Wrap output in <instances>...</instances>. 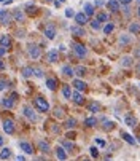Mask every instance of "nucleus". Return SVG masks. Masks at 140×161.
<instances>
[{
    "label": "nucleus",
    "instance_id": "680f3d73",
    "mask_svg": "<svg viewBox=\"0 0 140 161\" xmlns=\"http://www.w3.org/2000/svg\"><path fill=\"white\" fill-rule=\"evenodd\" d=\"M83 161H89V159H83Z\"/></svg>",
    "mask_w": 140,
    "mask_h": 161
},
{
    "label": "nucleus",
    "instance_id": "e2e57ef3",
    "mask_svg": "<svg viewBox=\"0 0 140 161\" xmlns=\"http://www.w3.org/2000/svg\"><path fill=\"white\" fill-rule=\"evenodd\" d=\"M0 2H5V0H0Z\"/></svg>",
    "mask_w": 140,
    "mask_h": 161
},
{
    "label": "nucleus",
    "instance_id": "412c9836",
    "mask_svg": "<svg viewBox=\"0 0 140 161\" xmlns=\"http://www.w3.org/2000/svg\"><path fill=\"white\" fill-rule=\"evenodd\" d=\"M24 18H26V16H24V13H22L21 10H14V11H13V19H14V21L22 22V21H24Z\"/></svg>",
    "mask_w": 140,
    "mask_h": 161
},
{
    "label": "nucleus",
    "instance_id": "0e129e2a",
    "mask_svg": "<svg viewBox=\"0 0 140 161\" xmlns=\"http://www.w3.org/2000/svg\"><path fill=\"white\" fill-rule=\"evenodd\" d=\"M137 2H138V3H140V0H137Z\"/></svg>",
    "mask_w": 140,
    "mask_h": 161
},
{
    "label": "nucleus",
    "instance_id": "c03bdc74",
    "mask_svg": "<svg viewBox=\"0 0 140 161\" xmlns=\"http://www.w3.org/2000/svg\"><path fill=\"white\" fill-rule=\"evenodd\" d=\"M27 13H29V14H34V13H37V7L27 5Z\"/></svg>",
    "mask_w": 140,
    "mask_h": 161
},
{
    "label": "nucleus",
    "instance_id": "a19ab883",
    "mask_svg": "<svg viewBox=\"0 0 140 161\" xmlns=\"http://www.w3.org/2000/svg\"><path fill=\"white\" fill-rule=\"evenodd\" d=\"M54 117H56V118H62V117H64V110L57 107V108L54 110Z\"/></svg>",
    "mask_w": 140,
    "mask_h": 161
},
{
    "label": "nucleus",
    "instance_id": "e433bc0d",
    "mask_svg": "<svg viewBox=\"0 0 140 161\" xmlns=\"http://www.w3.org/2000/svg\"><path fill=\"white\" fill-rule=\"evenodd\" d=\"M113 29H115V26L111 24V22H108V24L104 27V34H105V35H108V34H111V32H113Z\"/></svg>",
    "mask_w": 140,
    "mask_h": 161
},
{
    "label": "nucleus",
    "instance_id": "37998d69",
    "mask_svg": "<svg viewBox=\"0 0 140 161\" xmlns=\"http://www.w3.org/2000/svg\"><path fill=\"white\" fill-rule=\"evenodd\" d=\"M72 16H75V11L70 10V8H67V10H65V18H72Z\"/></svg>",
    "mask_w": 140,
    "mask_h": 161
},
{
    "label": "nucleus",
    "instance_id": "5fc2aeb1",
    "mask_svg": "<svg viewBox=\"0 0 140 161\" xmlns=\"http://www.w3.org/2000/svg\"><path fill=\"white\" fill-rule=\"evenodd\" d=\"M137 74H138V75H140V62H138V64H137Z\"/></svg>",
    "mask_w": 140,
    "mask_h": 161
},
{
    "label": "nucleus",
    "instance_id": "cd10ccee",
    "mask_svg": "<svg viewBox=\"0 0 140 161\" xmlns=\"http://www.w3.org/2000/svg\"><path fill=\"white\" fill-rule=\"evenodd\" d=\"M84 125H86L88 128H94V126L97 125V118L89 117V118H86V120H84Z\"/></svg>",
    "mask_w": 140,
    "mask_h": 161
},
{
    "label": "nucleus",
    "instance_id": "aec40b11",
    "mask_svg": "<svg viewBox=\"0 0 140 161\" xmlns=\"http://www.w3.org/2000/svg\"><path fill=\"white\" fill-rule=\"evenodd\" d=\"M0 45H2L3 48H10V47H11L10 37H8V35H2V37H0Z\"/></svg>",
    "mask_w": 140,
    "mask_h": 161
},
{
    "label": "nucleus",
    "instance_id": "423d86ee",
    "mask_svg": "<svg viewBox=\"0 0 140 161\" xmlns=\"http://www.w3.org/2000/svg\"><path fill=\"white\" fill-rule=\"evenodd\" d=\"M11 14L7 11V10H0V24L2 26H7V24H10V21H11Z\"/></svg>",
    "mask_w": 140,
    "mask_h": 161
},
{
    "label": "nucleus",
    "instance_id": "a211bd4d",
    "mask_svg": "<svg viewBox=\"0 0 140 161\" xmlns=\"http://www.w3.org/2000/svg\"><path fill=\"white\" fill-rule=\"evenodd\" d=\"M21 75L24 77V78H29L34 75V67H22L21 69Z\"/></svg>",
    "mask_w": 140,
    "mask_h": 161
},
{
    "label": "nucleus",
    "instance_id": "4468645a",
    "mask_svg": "<svg viewBox=\"0 0 140 161\" xmlns=\"http://www.w3.org/2000/svg\"><path fill=\"white\" fill-rule=\"evenodd\" d=\"M19 147H21V150H24V153H27V155H30V153L34 152L32 145H30L29 142H26V141H22V142H19Z\"/></svg>",
    "mask_w": 140,
    "mask_h": 161
},
{
    "label": "nucleus",
    "instance_id": "2eb2a0df",
    "mask_svg": "<svg viewBox=\"0 0 140 161\" xmlns=\"http://www.w3.org/2000/svg\"><path fill=\"white\" fill-rule=\"evenodd\" d=\"M62 74H64L65 77H73V75H75V69H73L72 65H64V67H62Z\"/></svg>",
    "mask_w": 140,
    "mask_h": 161
},
{
    "label": "nucleus",
    "instance_id": "6e6d98bb",
    "mask_svg": "<svg viewBox=\"0 0 140 161\" xmlns=\"http://www.w3.org/2000/svg\"><path fill=\"white\" fill-rule=\"evenodd\" d=\"M2 145H3V137L0 136V147H2Z\"/></svg>",
    "mask_w": 140,
    "mask_h": 161
},
{
    "label": "nucleus",
    "instance_id": "393cba45",
    "mask_svg": "<svg viewBox=\"0 0 140 161\" xmlns=\"http://www.w3.org/2000/svg\"><path fill=\"white\" fill-rule=\"evenodd\" d=\"M84 13H86L88 16H92V14H94V5L89 3V2H86V3H84Z\"/></svg>",
    "mask_w": 140,
    "mask_h": 161
},
{
    "label": "nucleus",
    "instance_id": "603ef678",
    "mask_svg": "<svg viewBox=\"0 0 140 161\" xmlns=\"http://www.w3.org/2000/svg\"><path fill=\"white\" fill-rule=\"evenodd\" d=\"M3 69H5V64L2 62V59H0V70H3Z\"/></svg>",
    "mask_w": 140,
    "mask_h": 161
},
{
    "label": "nucleus",
    "instance_id": "5701e85b",
    "mask_svg": "<svg viewBox=\"0 0 140 161\" xmlns=\"http://www.w3.org/2000/svg\"><path fill=\"white\" fill-rule=\"evenodd\" d=\"M62 94H64L65 99H72V89H70L68 85H64L62 86Z\"/></svg>",
    "mask_w": 140,
    "mask_h": 161
},
{
    "label": "nucleus",
    "instance_id": "7c9ffc66",
    "mask_svg": "<svg viewBox=\"0 0 140 161\" xmlns=\"http://www.w3.org/2000/svg\"><path fill=\"white\" fill-rule=\"evenodd\" d=\"M86 67H83V65H78V67H75V75H78V77H84L86 75Z\"/></svg>",
    "mask_w": 140,
    "mask_h": 161
},
{
    "label": "nucleus",
    "instance_id": "f257e3e1",
    "mask_svg": "<svg viewBox=\"0 0 140 161\" xmlns=\"http://www.w3.org/2000/svg\"><path fill=\"white\" fill-rule=\"evenodd\" d=\"M34 107H35L37 110H40V112H48V110H50L48 101H46L45 97H41V96H38V97L34 99Z\"/></svg>",
    "mask_w": 140,
    "mask_h": 161
},
{
    "label": "nucleus",
    "instance_id": "3c124183",
    "mask_svg": "<svg viewBox=\"0 0 140 161\" xmlns=\"http://www.w3.org/2000/svg\"><path fill=\"white\" fill-rule=\"evenodd\" d=\"M96 5L97 7H102L104 5V0H96Z\"/></svg>",
    "mask_w": 140,
    "mask_h": 161
},
{
    "label": "nucleus",
    "instance_id": "79ce46f5",
    "mask_svg": "<svg viewBox=\"0 0 140 161\" xmlns=\"http://www.w3.org/2000/svg\"><path fill=\"white\" fill-rule=\"evenodd\" d=\"M89 150H91V155L94 156V158H96V156H99V150H97V147H91Z\"/></svg>",
    "mask_w": 140,
    "mask_h": 161
},
{
    "label": "nucleus",
    "instance_id": "4be33fe9",
    "mask_svg": "<svg viewBox=\"0 0 140 161\" xmlns=\"http://www.w3.org/2000/svg\"><path fill=\"white\" fill-rule=\"evenodd\" d=\"M132 64H134V59H132L131 56H124V58L121 59V65H123V67H126V69L132 67Z\"/></svg>",
    "mask_w": 140,
    "mask_h": 161
},
{
    "label": "nucleus",
    "instance_id": "9b49d317",
    "mask_svg": "<svg viewBox=\"0 0 140 161\" xmlns=\"http://www.w3.org/2000/svg\"><path fill=\"white\" fill-rule=\"evenodd\" d=\"M72 101H73L77 105H83V104H84V97L81 96L80 91H73V93H72Z\"/></svg>",
    "mask_w": 140,
    "mask_h": 161
},
{
    "label": "nucleus",
    "instance_id": "f3484780",
    "mask_svg": "<svg viewBox=\"0 0 140 161\" xmlns=\"http://www.w3.org/2000/svg\"><path fill=\"white\" fill-rule=\"evenodd\" d=\"M56 156H57V159H61V161H65V159H67L65 148H64V147H57V148H56Z\"/></svg>",
    "mask_w": 140,
    "mask_h": 161
},
{
    "label": "nucleus",
    "instance_id": "49530a36",
    "mask_svg": "<svg viewBox=\"0 0 140 161\" xmlns=\"http://www.w3.org/2000/svg\"><path fill=\"white\" fill-rule=\"evenodd\" d=\"M96 144H97L99 147H104V145H105V142H104L102 139H96Z\"/></svg>",
    "mask_w": 140,
    "mask_h": 161
},
{
    "label": "nucleus",
    "instance_id": "de8ad7c7",
    "mask_svg": "<svg viewBox=\"0 0 140 161\" xmlns=\"http://www.w3.org/2000/svg\"><path fill=\"white\" fill-rule=\"evenodd\" d=\"M7 51H8V48H0V56H3V54H7Z\"/></svg>",
    "mask_w": 140,
    "mask_h": 161
},
{
    "label": "nucleus",
    "instance_id": "c85d7f7f",
    "mask_svg": "<svg viewBox=\"0 0 140 161\" xmlns=\"http://www.w3.org/2000/svg\"><path fill=\"white\" fill-rule=\"evenodd\" d=\"M75 126H77V120H75V118H68V120L65 121V125H64L65 129H73Z\"/></svg>",
    "mask_w": 140,
    "mask_h": 161
},
{
    "label": "nucleus",
    "instance_id": "8fccbe9b",
    "mask_svg": "<svg viewBox=\"0 0 140 161\" xmlns=\"http://www.w3.org/2000/svg\"><path fill=\"white\" fill-rule=\"evenodd\" d=\"M132 2V0H120V3H123V5H129Z\"/></svg>",
    "mask_w": 140,
    "mask_h": 161
},
{
    "label": "nucleus",
    "instance_id": "4c0bfd02",
    "mask_svg": "<svg viewBox=\"0 0 140 161\" xmlns=\"http://www.w3.org/2000/svg\"><path fill=\"white\" fill-rule=\"evenodd\" d=\"M96 19H99L100 22H107V21H108V14H107V13H99Z\"/></svg>",
    "mask_w": 140,
    "mask_h": 161
},
{
    "label": "nucleus",
    "instance_id": "58836bf2",
    "mask_svg": "<svg viewBox=\"0 0 140 161\" xmlns=\"http://www.w3.org/2000/svg\"><path fill=\"white\" fill-rule=\"evenodd\" d=\"M34 75L37 78H43V70H41V69H38V67H34Z\"/></svg>",
    "mask_w": 140,
    "mask_h": 161
},
{
    "label": "nucleus",
    "instance_id": "a878e982",
    "mask_svg": "<svg viewBox=\"0 0 140 161\" xmlns=\"http://www.w3.org/2000/svg\"><path fill=\"white\" fill-rule=\"evenodd\" d=\"M46 86H48V89L54 91V89H56V86H57L56 78H46Z\"/></svg>",
    "mask_w": 140,
    "mask_h": 161
},
{
    "label": "nucleus",
    "instance_id": "c756f323",
    "mask_svg": "<svg viewBox=\"0 0 140 161\" xmlns=\"http://www.w3.org/2000/svg\"><path fill=\"white\" fill-rule=\"evenodd\" d=\"M129 32L131 34H140V24L138 22H132V24L129 26Z\"/></svg>",
    "mask_w": 140,
    "mask_h": 161
},
{
    "label": "nucleus",
    "instance_id": "39448f33",
    "mask_svg": "<svg viewBox=\"0 0 140 161\" xmlns=\"http://www.w3.org/2000/svg\"><path fill=\"white\" fill-rule=\"evenodd\" d=\"M45 37L48 40H54V37H56V26L54 24H48L45 27Z\"/></svg>",
    "mask_w": 140,
    "mask_h": 161
},
{
    "label": "nucleus",
    "instance_id": "b1692460",
    "mask_svg": "<svg viewBox=\"0 0 140 161\" xmlns=\"http://www.w3.org/2000/svg\"><path fill=\"white\" fill-rule=\"evenodd\" d=\"M121 137L127 142V144H131V145H135V139L131 136V134H127V132H121Z\"/></svg>",
    "mask_w": 140,
    "mask_h": 161
},
{
    "label": "nucleus",
    "instance_id": "1a4fd4ad",
    "mask_svg": "<svg viewBox=\"0 0 140 161\" xmlns=\"http://www.w3.org/2000/svg\"><path fill=\"white\" fill-rule=\"evenodd\" d=\"M22 110H24V115H26V117H27L30 121H37V113L34 112V108H30L29 105H26Z\"/></svg>",
    "mask_w": 140,
    "mask_h": 161
},
{
    "label": "nucleus",
    "instance_id": "bf43d9fd",
    "mask_svg": "<svg viewBox=\"0 0 140 161\" xmlns=\"http://www.w3.org/2000/svg\"><path fill=\"white\" fill-rule=\"evenodd\" d=\"M59 2H61V3H64V2H65V0H59Z\"/></svg>",
    "mask_w": 140,
    "mask_h": 161
},
{
    "label": "nucleus",
    "instance_id": "7ed1b4c3",
    "mask_svg": "<svg viewBox=\"0 0 140 161\" xmlns=\"http://www.w3.org/2000/svg\"><path fill=\"white\" fill-rule=\"evenodd\" d=\"M72 50H73V53H75V54H77L80 59L86 58V54H88V50L84 48V45L77 43V42H73V43H72Z\"/></svg>",
    "mask_w": 140,
    "mask_h": 161
},
{
    "label": "nucleus",
    "instance_id": "9d476101",
    "mask_svg": "<svg viewBox=\"0 0 140 161\" xmlns=\"http://www.w3.org/2000/svg\"><path fill=\"white\" fill-rule=\"evenodd\" d=\"M70 32H72L75 37H84L86 35V32H84V29H83V26H72L70 27Z\"/></svg>",
    "mask_w": 140,
    "mask_h": 161
},
{
    "label": "nucleus",
    "instance_id": "864d4df0",
    "mask_svg": "<svg viewBox=\"0 0 140 161\" xmlns=\"http://www.w3.org/2000/svg\"><path fill=\"white\" fill-rule=\"evenodd\" d=\"M16 37H19V38H22V37H24V32H18V35Z\"/></svg>",
    "mask_w": 140,
    "mask_h": 161
},
{
    "label": "nucleus",
    "instance_id": "052dcab7",
    "mask_svg": "<svg viewBox=\"0 0 140 161\" xmlns=\"http://www.w3.org/2000/svg\"><path fill=\"white\" fill-rule=\"evenodd\" d=\"M138 142H140V136H138Z\"/></svg>",
    "mask_w": 140,
    "mask_h": 161
},
{
    "label": "nucleus",
    "instance_id": "bb28decb",
    "mask_svg": "<svg viewBox=\"0 0 140 161\" xmlns=\"http://www.w3.org/2000/svg\"><path fill=\"white\" fill-rule=\"evenodd\" d=\"M131 42H132V38L129 35H121L120 37V45H121V47H127Z\"/></svg>",
    "mask_w": 140,
    "mask_h": 161
},
{
    "label": "nucleus",
    "instance_id": "6e6552de",
    "mask_svg": "<svg viewBox=\"0 0 140 161\" xmlns=\"http://www.w3.org/2000/svg\"><path fill=\"white\" fill-rule=\"evenodd\" d=\"M107 8L111 13H118L120 11V0H108V2H107Z\"/></svg>",
    "mask_w": 140,
    "mask_h": 161
},
{
    "label": "nucleus",
    "instance_id": "473e14b6",
    "mask_svg": "<svg viewBox=\"0 0 140 161\" xmlns=\"http://www.w3.org/2000/svg\"><path fill=\"white\" fill-rule=\"evenodd\" d=\"M38 148H40V152H43V153H48L50 152V144H46V142H38Z\"/></svg>",
    "mask_w": 140,
    "mask_h": 161
},
{
    "label": "nucleus",
    "instance_id": "20e7f679",
    "mask_svg": "<svg viewBox=\"0 0 140 161\" xmlns=\"http://www.w3.org/2000/svg\"><path fill=\"white\" fill-rule=\"evenodd\" d=\"M75 22L78 26H86L88 22H89V16L83 11V13H77L75 14Z\"/></svg>",
    "mask_w": 140,
    "mask_h": 161
},
{
    "label": "nucleus",
    "instance_id": "f8f14e48",
    "mask_svg": "<svg viewBox=\"0 0 140 161\" xmlns=\"http://www.w3.org/2000/svg\"><path fill=\"white\" fill-rule=\"evenodd\" d=\"M3 131L7 134H13L14 132V123H13V120H5L3 121Z\"/></svg>",
    "mask_w": 140,
    "mask_h": 161
},
{
    "label": "nucleus",
    "instance_id": "ddd939ff",
    "mask_svg": "<svg viewBox=\"0 0 140 161\" xmlns=\"http://www.w3.org/2000/svg\"><path fill=\"white\" fill-rule=\"evenodd\" d=\"M72 86H73L77 91H84L88 85H86L83 80H73V81H72Z\"/></svg>",
    "mask_w": 140,
    "mask_h": 161
},
{
    "label": "nucleus",
    "instance_id": "c9c22d12",
    "mask_svg": "<svg viewBox=\"0 0 140 161\" xmlns=\"http://www.w3.org/2000/svg\"><path fill=\"white\" fill-rule=\"evenodd\" d=\"M102 123H104V129H105V131H108V129H113V125H115L113 121H108L107 118H104V120H102Z\"/></svg>",
    "mask_w": 140,
    "mask_h": 161
},
{
    "label": "nucleus",
    "instance_id": "13d9d810",
    "mask_svg": "<svg viewBox=\"0 0 140 161\" xmlns=\"http://www.w3.org/2000/svg\"><path fill=\"white\" fill-rule=\"evenodd\" d=\"M34 161H43V159H41V158H35Z\"/></svg>",
    "mask_w": 140,
    "mask_h": 161
},
{
    "label": "nucleus",
    "instance_id": "f704fd0d",
    "mask_svg": "<svg viewBox=\"0 0 140 161\" xmlns=\"http://www.w3.org/2000/svg\"><path fill=\"white\" fill-rule=\"evenodd\" d=\"M100 26H102V22H100L99 19L91 21V27H92V31H99V29H100Z\"/></svg>",
    "mask_w": 140,
    "mask_h": 161
},
{
    "label": "nucleus",
    "instance_id": "ea45409f",
    "mask_svg": "<svg viewBox=\"0 0 140 161\" xmlns=\"http://www.w3.org/2000/svg\"><path fill=\"white\" fill-rule=\"evenodd\" d=\"M62 145H64V148H67L68 152L75 147V145H73V142H70V141H64V144H62Z\"/></svg>",
    "mask_w": 140,
    "mask_h": 161
},
{
    "label": "nucleus",
    "instance_id": "0eeeda50",
    "mask_svg": "<svg viewBox=\"0 0 140 161\" xmlns=\"http://www.w3.org/2000/svg\"><path fill=\"white\" fill-rule=\"evenodd\" d=\"M46 61L51 62V64L57 62V61H59V53H57V50H50L48 53H46Z\"/></svg>",
    "mask_w": 140,
    "mask_h": 161
},
{
    "label": "nucleus",
    "instance_id": "f03ea898",
    "mask_svg": "<svg viewBox=\"0 0 140 161\" xmlns=\"http://www.w3.org/2000/svg\"><path fill=\"white\" fill-rule=\"evenodd\" d=\"M27 54H29L30 59H38V58L41 56V50H40L38 45L29 43V45H27Z\"/></svg>",
    "mask_w": 140,
    "mask_h": 161
},
{
    "label": "nucleus",
    "instance_id": "72a5a7b5",
    "mask_svg": "<svg viewBox=\"0 0 140 161\" xmlns=\"http://www.w3.org/2000/svg\"><path fill=\"white\" fill-rule=\"evenodd\" d=\"M11 156V152H10V148H3L2 152H0V158L2 159H8Z\"/></svg>",
    "mask_w": 140,
    "mask_h": 161
},
{
    "label": "nucleus",
    "instance_id": "a18cd8bd",
    "mask_svg": "<svg viewBox=\"0 0 140 161\" xmlns=\"http://www.w3.org/2000/svg\"><path fill=\"white\" fill-rule=\"evenodd\" d=\"M7 85H8V83H7L5 80H0V91H3V89L7 88Z\"/></svg>",
    "mask_w": 140,
    "mask_h": 161
},
{
    "label": "nucleus",
    "instance_id": "4d7b16f0",
    "mask_svg": "<svg viewBox=\"0 0 140 161\" xmlns=\"http://www.w3.org/2000/svg\"><path fill=\"white\" fill-rule=\"evenodd\" d=\"M137 14H138V18H140V7L137 8Z\"/></svg>",
    "mask_w": 140,
    "mask_h": 161
},
{
    "label": "nucleus",
    "instance_id": "09e8293b",
    "mask_svg": "<svg viewBox=\"0 0 140 161\" xmlns=\"http://www.w3.org/2000/svg\"><path fill=\"white\" fill-rule=\"evenodd\" d=\"M134 56H135V58H140V48H135V51H134Z\"/></svg>",
    "mask_w": 140,
    "mask_h": 161
},
{
    "label": "nucleus",
    "instance_id": "6ab92c4d",
    "mask_svg": "<svg viewBox=\"0 0 140 161\" xmlns=\"http://www.w3.org/2000/svg\"><path fill=\"white\" fill-rule=\"evenodd\" d=\"M124 123L129 126V128H134L135 125H137V120H135V117H132V115H126V117H124Z\"/></svg>",
    "mask_w": 140,
    "mask_h": 161
},
{
    "label": "nucleus",
    "instance_id": "2f4dec72",
    "mask_svg": "<svg viewBox=\"0 0 140 161\" xmlns=\"http://www.w3.org/2000/svg\"><path fill=\"white\" fill-rule=\"evenodd\" d=\"M99 108H100V105L94 101V102H91L89 105H88V110L89 112H92V113H96V112H99Z\"/></svg>",
    "mask_w": 140,
    "mask_h": 161
},
{
    "label": "nucleus",
    "instance_id": "dca6fc26",
    "mask_svg": "<svg viewBox=\"0 0 140 161\" xmlns=\"http://www.w3.org/2000/svg\"><path fill=\"white\" fill-rule=\"evenodd\" d=\"M14 101H16V99H14L13 96H11V97H5V99L2 101V105H3L5 108H13V107H14Z\"/></svg>",
    "mask_w": 140,
    "mask_h": 161
}]
</instances>
